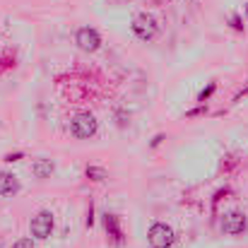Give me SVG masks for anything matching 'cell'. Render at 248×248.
I'll list each match as a JSON object with an SVG mask.
<instances>
[{
  "mask_svg": "<svg viewBox=\"0 0 248 248\" xmlns=\"http://www.w3.org/2000/svg\"><path fill=\"white\" fill-rule=\"evenodd\" d=\"M87 178L92 181H104L106 178V171L101 166H87Z\"/></svg>",
  "mask_w": 248,
  "mask_h": 248,
  "instance_id": "10",
  "label": "cell"
},
{
  "mask_svg": "<svg viewBox=\"0 0 248 248\" xmlns=\"http://www.w3.org/2000/svg\"><path fill=\"white\" fill-rule=\"evenodd\" d=\"M147 239H150V246L152 248H169L173 244V229L171 227H166L162 222H157V224H152L150 227V232H147Z\"/></svg>",
  "mask_w": 248,
  "mask_h": 248,
  "instance_id": "4",
  "label": "cell"
},
{
  "mask_svg": "<svg viewBox=\"0 0 248 248\" xmlns=\"http://www.w3.org/2000/svg\"><path fill=\"white\" fill-rule=\"evenodd\" d=\"M106 232L111 234V239L116 244H123V232H121V224H118V217L116 215H106Z\"/></svg>",
  "mask_w": 248,
  "mask_h": 248,
  "instance_id": "9",
  "label": "cell"
},
{
  "mask_svg": "<svg viewBox=\"0 0 248 248\" xmlns=\"http://www.w3.org/2000/svg\"><path fill=\"white\" fill-rule=\"evenodd\" d=\"M19 159H22V152H15V155H5V162H10V164H12V162H19Z\"/></svg>",
  "mask_w": 248,
  "mask_h": 248,
  "instance_id": "12",
  "label": "cell"
},
{
  "mask_svg": "<svg viewBox=\"0 0 248 248\" xmlns=\"http://www.w3.org/2000/svg\"><path fill=\"white\" fill-rule=\"evenodd\" d=\"M12 248H34V241H31V239H19Z\"/></svg>",
  "mask_w": 248,
  "mask_h": 248,
  "instance_id": "11",
  "label": "cell"
},
{
  "mask_svg": "<svg viewBox=\"0 0 248 248\" xmlns=\"http://www.w3.org/2000/svg\"><path fill=\"white\" fill-rule=\"evenodd\" d=\"M133 31H135V36H138V39L150 41V39H155V36H157L159 27H157V19H155L152 15H138V17L133 19Z\"/></svg>",
  "mask_w": 248,
  "mask_h": 248,
  "instance_id": "2",
  "label": "cell"
},
{
  "mask_svg": "<svg viewBox=\"0 0 248 248\" xmlns=\"http://www.w3.org/2000/svg\"><path fill=\"white\" fill-rule=\"evenodd\" d=\"M222 232L224 234H244L246 232V217L241 212H229L222 222Z\"/></svg>",
  "mask_w": 248,
  "mask_h": 248,
  "instance_id": "6",
  "label": "cell"
},
{
  "mask_svg": "<svg viewBox=\"0 0 248 248\" xmlns=\"http://www.w3.org/2000/svg\"><path fill=\"white\" fill-rule=\"evenodd\" d=\"M29 229H31V236H34V239H39V241L48 239L51 232H53V215H51L48 210H41V212L31 219Z\"/></svg>",
  "mask_w": 248,
  "mask_h": 248,
  "instance_id": "3",
  "label": "cell"
},
{
  "mask_svg": "<svg viewBox=\"0 0 248 248\" xmlns=\"http://www.w3.org/2000/svg\"><path fill=\"white\" fill-rule=\"evenodd\" d=\"M75 41H78V46H80L82 51H87V53H94V51L101 46V36H99V31L92 29V27H82V29L78 31Z\"/></svg>",
  "mask_w": 248,
  "mask_h": 248,
  "instance_id": "5",
  "label": "cell"
},
{
  "mask_svg": "<svg viewBox=\"0 0 248 248\" xmlns=\"http://www.w3.org/2000/svg\"><path fill=\"white\" fill-rule=\"evenodd\" d=\"M53 171H56V164H53L51 159H36V162L31 164V173H34L36 178H51Z\"/></svg>",
  "mask_w": 248,
  "mask_h": 248,
  "instance_id": "8",
  "label": "cell"
},
{
  "mask_svg": "<svg viewBox=\"0 0 248 248\" xmlns=\"http://www.w3.org/2000/svg\"><path fill=\"white\" fill-rule=\"evenodd\" d=\"M246 15H248V2H246Z\"/></svg>",
  "mask_w": 248,
  "mask_h": 248,
  "instance_id": "13",
  "label": "cell"
},
{
  "mask_svg": "<svg viewBox=\"0 0 248 248\" xmlns=\"http://www.w3.org/2000/svg\"><path fill=\"white\" fill-rule=\"evenodd\" d=\"M19 190V181L15 173L0 171V195H15Z\"/></svg>",
  "mask_w": 248,
  "mask_h": 248,
  "instance_id": "7",
  "label": "cell"
},
{
  "mask_svg": "<svg viewBox=\"0 0 248 248\" xmlns=\"http://www.w3.org/2000/svg\"><path fill=\"white\" fill-rule=\"evenodd\" d=\"M96 128H99V123H96V118H94L92 113H78V116L70 121V133H73L75 138H80V140L92 138V135L96 133Z\"/></svg>",
  "mask_w": 248,
  "mask_h": 248,
  "instance_id": "1",
  "label": "cell"
}]
</instances>
